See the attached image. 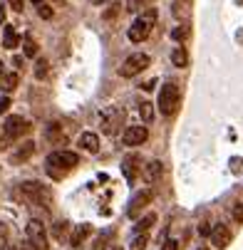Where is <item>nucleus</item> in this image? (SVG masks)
<instances>
[{"mask_svg":"<svg viewBox=\"0 0 243 250\" xmlns=\"http://www.w3.org/2000/svg\"><path fill=\"white\" fill-rule=\"evenodd\" d=\"M152 64V57L149 55H144V52H134V55H129L127 60H124V64L119 67V75L122 77H136L139 72H144V69Z\"/></svg>","mask_w":243,"mask_h":250,"instance_id":"nucleus-4","label":"nucleus"},{"mask_svg":"<svg viewBox=\"0 0 243 250\" xmlns=\"http://www.w3.org/2000/svg\"><path fill=\"white\" fill-rule=\"evenodd\" d=\"M20 250H35V245H32V243H30V240H25V243H22V248H20Z\"/></svg>","mask_w":243,"mask_h":250,"instance_id":"nucleus-35","label":"nucleus"},{"mask_svg":"<svg viewBox=\"0 0 243 250\" xmlns=\"http://www.w3.org/2000/svg\"><path fill=\"white\" fill-rule=\"evenodd\" d=\"M3 22H5V5L0 3V25H3Z\"/></svg>","mask_w":243,"mask_h":250,"instance_id":"nucleus-34","label":"nucleus"},{"mask_svg":"<svg viewBox=\"0 0 243 250\" xmlns=\"http://www.w3.org/2000/svg\"><path fill=\"white\" fill-rule=\"evenodd\" d=\"M147 243H149L147 233H139V235L132 240V248H129V250H144V248H147Z\"/></svg>","mask_w":243,"mask_h":250,"instance_id":"nucleus-24","label":"nucleus"},{"mask_svg":"<svg viewBox=\"0 0 243 250\" xmlns=\"http://www.w3.org/2000/svg\"><path fill=\"white\" fill-rule=\"evenodd\" d=\"M65 235H67V223H57V226H55V238L62 240Z\"/></svg>","mask_w":243,"mask_h":250,"instance_id":"nucleus-28","label":"nucleus"},{"mask_svg":"<svg viewBox=\"0 0 243 250\" xmlns=\"http://www.w3.org/2000/svg\"><path fill=\"white\" fill-rule=\"evenodd\" d=\"M3 250H15V248L13 245H3Z\"/></svg>","mask_w":243,"mask_h":250,"instance_id":"nucleus-36","label":"nucleus"},{"mask_svg":"<svg viewBox=\"0 0 243 250\" xmlns=\"http://www.w3.org/2000/svg\"><path fill=\"white\" fill-rule=\"evenodd\" d=\"M25 235H27V240L35 245V250H47V233H45V226H43V221L32 218V221L27 223V230H25Z\"/></svg>","mask_w":243,"mask_h":250,"instance_id":"nucleus-7","label":"nucleus"},{"mask_svg":"<svg viewBox=\"0 0 243 250\" xmlns=\"http://www.w3.org/2000/svg\"><path fill=\"white\" fill-rule=\"evenodd\" d=\"M77 161H80V156L75 151H55V154L47 156V173L52 178H62L65 171L77 166Z\"/></svg>","mask_w":243,"mask_h":250,"instance_id":"nucleus-1","label":"nucleus"},{"mask_svg":"<svg viewBox=\"0 0 243 250\" xmlns=\"http://www.w3.org/2000/svg\"><path fill=\"white\" fill-rule=\"evenodd\" d=\"M38 15H40V18H45V20H50V18H52V10L43 3V5H38Z\"/></svg>","mask_w":243,"mask_h":250,"instance_id":"nucleus-29","label":"nucleus"},{"mask_svg":"<svg viewBox=\"0 0 243 250\" xmlns=\"http://www.w3.org/2000/svg\"><path fill=\"white\" fill-rule=\"evenodd\" d=\"M122 124H124V109L122 106H107V109L102 112V131L104 134H117Z\"/></svg>","mask_w":243,"mask_h":250,"instance_id":"nucleus-6","label":"nucleus"},{"mask_svg":"<svg viewBox=\"0 0 243 250\" xmlns=\"http://www.w3.org/2000/svg\"><path fill=\"white\" fill-rule=\"evenodd\" d=\"M94 3H102V0H94Z\"/></svg>","mask_w":243,"mask_h":250,"instance_id":"nucleus-40","label":"nucleus"},{"mask_svg":"<svg viewBox=\"0 0 243 250\" xmlns=\"http://www.w3.org/2000/svg\"><path fill=\"white\" fill-rule=\"evenodd\" d=\"M161 250H179V243H177V240H166Z\"/></svg>","mask_w":243,"mask_h":250,"instance_id":"nucleus-32","label":"nucleus"},{"mask_svg":"<svg viewBox=\"0 0 243 250\" xmlns=\"http://www.w3.org/2000/svg\"><path fill=\"white\" fill-rule=\"evenodd\" d=\"M32 154H35V144H32V141H25V144L10 156V161H13V164H20V161H27Z\"/></svg>","mask_w":243,"mask_h":250,"instance_id":"nucleus-15","label":"nucleus"},{"mask_svg":"<svg viewBox=\"0 0 243 250\" xmlns=\"http://www.w3.org/2000/svg\"><path fill=\"white\" fill-rule=\"evenodd\" d=\"M208 238H211V245H214L216 250H223V248L231 245V230H228L226 226H214Z\"/></svg>","mask_w":243,"mask_h":250,"instance_id":"nucleus-12","label":"nucleus"},{"mask_svg":"<svg viewBox=\"0 0 243 250\" xmlns=\"http://www.w3.org/2000/svg\"><path fill=\"white\" fill-rule=\"evenodd\" d=\"M199 235H201V238H208V235H211V226L201 223V226H199Z\"/></svg>","mask_w":243,"mask_h":250,"instance_id":"nucleus-31","label":"nucleus"},{"mask_svg":"<svg viewBox=\"0 0 243 250\" xmlns=\"http://www.w3.org/2000/svg\"><path fill=\"white\" fill-rule=\"evenodd\" d=\"M179 102H181L179 87L174 84V82H166V84L161 87V92H159V112H161L164 117H171L174 112H177Z\"/></svg>","mask_w":243,"mask_h":250,"instance_id":"nucleus-3","label":"nucleus"},{"mask_svg":"<svg viewBox=\"0 0 243 250\" xmlns=\"http://www.w3.org/2000/svg\"><path fill=\"white\" fill-rule=\"evenodd\" d=\"M8 5H10L13 10H18V13H20V10H22V0H8Z\"/></svg>","mask_w":243,"mask_h":250,"instance_id":"nucleus-33","label":"nucleus"},{"mask_svg":"<svg viewBox=\"0 0 243 250\" xmlns=\"http://www.w3.org/2000/svg\"><path fill=\"white\" fill-rule=\"evenodd\" d=\"M5 139H18L22 131H27L30 129V124L22 119V117H18V114H13V117H8L5 119Z\"/></svg>","mask_w":243,"mask_h":250,"instance_id":"nucleus-10","label":"nucleus"},{"mask_svg":"<svg viewBox=\"0 0 243 250\" xmlns=\"http://www.w3.org/2000/svg\"><path fill=\"white\" fill-rule=\"evenodd\" d=\"M18 45H20V38H18L15 27H13V25H5V32H3V47H8V50H15Z\"/></svg>","mask_w":243,"mask_h":250,"instance_id":"nucleus-16","label":"nucleus"},{"mask_svg":"<svg viewBox=\"0 0 243 250\" xmlns=\"http://www.w3.org/2000/svg\"><path fill=\"white\" fill-rule=\"evenodd\" d=\"M22 52H25V57H35V55H38V42H35L30 35L22 38Z\"/></svg>","mask_w":243,"mask_h":250,"instance_id":"nucleus-21","label":"nucleus"},{"mask_svg":"<svg viewBox=\"0 0 243 250\" xmlns=\"http://www.w3.org/2000/svg\"><path fill=\"white\" fill-rule=\"evenodd\" d=\"M80 146H82L85 151H89V154H97V151H99V136L92 134V131L82 134V136H80Z\"/></svg>","mask_w":243,"mask_h":250,"instance_id":"nucleus-14","label":"nucleus"},{"mask_svg":"<svg viewBox=\"0 0 243 250\" xmlns=\"http://www.w3.org/2000/svg\"><path fill=\"white\" fill-rule=\"evenodd\" d=\"M154 223H156V216H154V213H147L144 218H139V221H136V226H134V228H136V233H147Z\"/></svg>","mask_w":243,"mask_h":250,"instance_id":"nucleus-19","label":"nucleus"},{"mask_svg":"<svg viewBox=\"0 0 243 250\" xmlns=\"http://www.w3.org/2000/svg\"><path fill=\"white\" fill-rule=\"evenodd\" d=\"M152 198H154V191H152V188H147V191H139V193L129 201L127 216H129V218H136L139 213H142V208H147V206L152 203Z\"/></svg>","mask_w":243,"mask_h":250,"instance_id":"nucleus-9","label":"nucleus"},{"mask_svg":"<svg viewBox=\"0 0 243 250\" xmlns=\"http://www.w3.org/2000/svg\"><path fill=\"white\" fill-rule=\"evenodd\" d=\"M18 82H20V77H18L15 72H10V75H3V80H0V87H3L5 94H10V92H15Z\"/></svg>","mask_w":243,"mask_h":250,"instance_id":"nucleus-18","label":"nucleus"},{"mask_svg":"<svg viewBox=\"0 0 243 250\" xmlns=\"http://www.w3.org/2000/svg\"><path fill=\"white\" fill-rule=\"evenodd\" d=\"M10 109V97L5 94V97H0V114H5Z\"/></svg>","mask_w":243,"mask_h":250,"instance_id":"nucleus-30","label":"nucleus"},{"mask_svg":"<svg viewBox=\"0 0 243 250\" xmlns=\"http://www.w3.org/2000/svg\"><path fill=\"white\" fill-rule=\"evenodd\" d=\"M32 3H35V5H43V0H32Z\"/></svg>","mask_w":243,"mask_h":250,"instance_id":"nucleus-38","label":"nucleus"},{"mask_svg":"<svg viewBox=\"0 0 243 250\" xmlns=\"http://www.w3.org/2000/svg\"><path fill=\"white\" fill-rule=\"evenodd\" d=\"M171 62H174V67H186V62H189L186 50H184V47H174V52H171Z\"/></svg>","mask_w":243,"mask_h":250,"instance_id":"nucleus-20","label":"nucleus"},{"mask_svg":"<svg viewBox=\"0 0 243 250\" xmlns=\"http://www.w3.org/2000/svg\"><path fill=\"white\" fill-rule=\"evenodd\" d=\"M139 117H142L144 124H149V122L154 119V109H152L149 102H142V106H139Z\"/></svg>","mask_w":243,"mask_h":250,"instance_id":"nucleus-22","label":"nucleus"},{"mask_svg":"<svg viewBox=\"0 0 243 250\" xmlns=\"http://www.w3.org/2000/svg\"><path fill=\"white\" fill-rule=\"evenodd\" d=\"M149 0H127V10H132V13H136L142 5H147Z\"/></svg>","mask_w":243,"mask_h":250,"instance_id":"nucleus-27","label":"nucleus"},{"mask_svg":"<svg viewBox=\"0 0 243 250\" xmlns=\"http://www.w3.org/2000/svg\"><path fill=\"white\" fill-rule=\"evenodd\" d=\"M122 171L127 176V181L134 184L136 181V173H142V159H139L136 154H129L124 161H122Z\"/></svg>","mask_w":243,"mask_h":250,"instance_id":"nucleus-11","label":"nucleus"},{"mask_svg":"<svg viewBox=\"0 0 243 250\" xmlns=\"http://www.w3.org/2000/svg\"><path fill=\"white\" fill-rule=\"evenodd\" d=\"M0 80H3V62H0Z\"/></svg>","mask_w":243,"mask_h":250,"instance_id":"nucleus-37","label":"nucleus"},{"mask_svg":"<svg viewBox=\"0 0 243 250\" xmlns=\"http://www.w3.org/2000/svg\"><path fill=\"white\" fill-rule=\"evenodd\" d=\"M147 136H149L147 126H142V124H134V126H127V129H124L122 141H124V146H142L144 141H147Z\"/></svg>","mask_w":243,"mask_h":250,"instance_id":"nucleus-8","label":"nucleus"},{"mask_svg":"<svg viewBox=\"0 0 243 250\" xmlns=\"http://www.w3.org/2000/svg\"><path fill=\"white\" fill-rule=\"evenodd\" d=\"M107 248H110V233L102 235V238H97V243H94L92 250H107Z\"/></svg>","mask_w":243,"mask_h":250,"instance_id":"nucleus-26","label":"nucleus"},{"mask_svg":"<svg viewBox=\"0 0 243 250\" xmlns=\"http://www.w3.org/2000/svg\"><path fill=\"white\" fill-rule=\"evenodd\" d=\"M154 22H156V10H154V8L144 10L142 15L132 22V27H129V40H132V42H144L149 35H152Z\"/></svg>","mask_w":243,"mask_h":250,"instance_id":"nucleus-2","label":"nucleus"},{"mask_svg":"<svg viewBox=\"0 0 243 250\" xmlns=\"http://www.w3.org/2000/svg\"><path fill=\"white\" fill-rule=\"evenodd\" d=\"M112 250H122V248H112Z\"/></svg>","mask_w":243,"mask_h":250,"instance_id":"nucleus-39","label":"nucleus"},{"mask_svg":"<svg viewBox=\"0 0 243 250\" xmlns=\"http://www.w3.org/2000/svg\"><path fill=\"white\" fill-rule=\"evenodd\" d=\"M45 75H47V60H38L35 62V77L43 80Z\"/></svg>","mask_w":243,"mask_h":250,"instance_id":"nucleus-25","label":"nucleus"},{"mask_svg":"<svg viewBox=\"0 0 243 250\" xmlns=\"http://www.w3.org/2000/svg\"><path fill=\"white\" fill-rule=\"evenodd\" d=\"M22 196H25L27 201H32L35 206H50V201H52L50 188H45V186L38 184V181H25V184H22Z\"/></svg>","mask_w":243,"mask_h":250,"instance_id":"nucleus-5","label":"nucleus"},{"mask_svg":"<svg viewBox=\"0 0 243 250\" xmlns=\"http://www.w3.org/2000/svg\"><path fill=\"white\" fill-rule=\"evenodd\" d=\"M171 38L177 40V42H184V40H189V27L186 25H177L171 30Z\"/></svg>","mask_w":243,"mask_h":250,"instance_id":"nucleus-23","label":"nucleus"},{"mask_svg":"<svg viewBox=\"0 0 243 250\" xmlns=\"http://www.w3.org/2000/svg\"><path fill=\"white\" fill-rule=\"evenodd\" d=\"M89 230H92V228H89L87 223L77 226V228H75V233H72V238H69V245H72V248H80V245H82V240L89 235Z\"/></svg>","mask_w":243,"mask_h":250,"instance_id":"nucleus-17","label":"nucleus"},{"mask_svg":"<svg viewBox=\"0 0 243 250\" xmlns=\"http://www.w3.org/2000/svg\"><path fill=\"white\" fill-rule=\"evenodd\" d=\"M161 173H164L161 161H149L147 166H142V178H144L147 184H156L159 178H161Z\"/></svg>","mask_w":243,"mask_h":250,"instance_id":"nucleus-13","label":"nucleus"}]
</instances>
